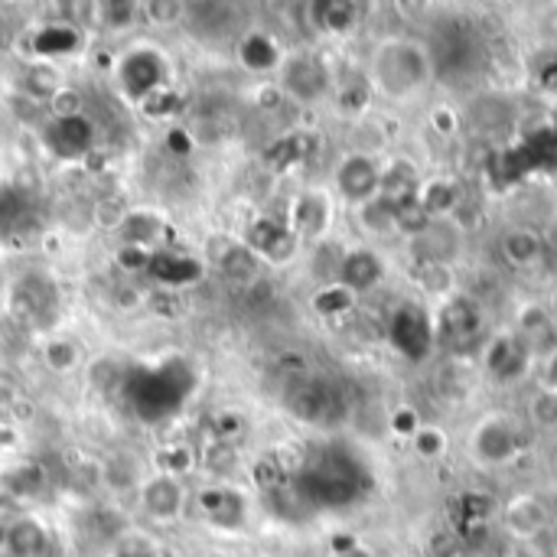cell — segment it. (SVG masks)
Segmentation results:
<instances>
[{"label":"cell","mask_w":557,"mask_h":557,"mask_svg":"<svg viewBox=\"0 0 557 557\" xmlns=\"http://www.w3.org/2000/svg\"><path fill=\"white\" fill-rule=\"evenodd\" d=\"M219 268L225 277L238 281V284H251L258 281V271H261V258L248 248V245H228L222 255H219Z\"/></svg>","instance_id":"cb8c5ba5"},{"label":"cell","mask_w":557,"mask_h":557,"mask_svg":"<svg viewBox=\"0 0 557 557\" xmlns=\"http://www.w3.org/2000/svg\"><path fill=\"white\" fill-rule=\"evenodd\" d=\"M411 441H414L418 457H424V460H437V457H444V450H447V437H444V431L434 428V424H421L418 434H414Z\"/></svg>","instance_id":"e575fe53"},{"label":"cell","mask_w":557,"mask_h":557,"mask_svg":"<svg viewBox=\"0 0 557 557\" xmlns=\"http://www.w3.org/2000/svg\"><path fill=\"white\" fill-rule=\"evenodd\" d=\"M10 483H13L16 493H36V490L42 486V470H39V467H26V470H20Z\"/></svg>","instance_id":"7bdbcfd3"},{"label":"cell","mask_w":557,"mask_h":557,"mask_svg":"<svg viewBox=\"0 0 557 557\" xmlns=\"http://www.w3.org/2000/svg\"><path fill=\"white\" fill-rule=\"evenodd\" d=\"M542 238H545V248H552V251H557V215L545 225V232H542Z\"/></svg>","instance_id":"7dc6e473"},{"label":"cell","mask_w":557,"mask_h":557,"mask_svg":"<svg viewBox=\"0 0 557 557\" xmlns=\"http://www.w3.org/2000/svg\"><path fill=\"white\" fill-rule=\"evenodd\" d=\"M95 140V127L88 124V117L82 114H65V117H52L46 127V144L55 157H82Z\"/></svg>","instance_id":"4fadbf2b"},{"label":"cell","mask_w":557,"mask_h":557,"mask_svg":"<svg viewBox=\"0 0 557 557\" xmlns=\"http://www.w3.org/2000/svg\"><path fill=\"white\" fill-rule=\"evenodd\" d=\"M480 323H483V313L470 297H447V304L441 307V317H437V330L450 339L476 336Z\"/></svg>","instance_id":"ac0fdd59"},{"label":"cell","mask_w":557,"mask_h":557,"mask_svg":"<svg viewBox=\"0 0 557 557\" xmlns=\"http://www.w3.org/2000/svg\"><path fill=\"white\" fill-rule=\"evenodd\" d=\"M336 281L352 294H369L385 281V261L372 248H352L339 258Z\"/></svg>","instance_id":"30bf717a"},{"label":"cell","mask_w":557,"mask_h":557,"mask_svg":"<svg viewBox=\"0 0 557 557\" xmlns=\"http://www.w3.org/2000/svg\"><path fill=\"white\" fill-rule=\"evenodd\" d=\"M98 10H101V23L104 26H114V29L134 23V16H137V3H127V0H108Z\"/></svg>","instance_id":"f35d334b"},{"label":"cell","mask_w":557,"mask_h":557,"mask_svg":"<svg viewBox=\"0 0 557 557\" xmlns=\"http://www.w3.org/2000/svg\"><path fill=\"white\" fill-rule=\"evenodd\" d=\"M418 202L431 212V219H450L463 199H460V186L457 180H447V176H431V180H421V189H418Z\"/></svg>","instance_id":"d6986e66"},{"label":"cell","mask_w":557,"mask_h":557,"mask_svg":"<svg viewBox=\"0 0 557 557\" xmlns=\"http://www.w3.org/2000/svg\"><path fill=\"white\" fill-rule=\"evenodd\" d=\"M238 59H242L248 69L264 72V69H274V65L281 62V52H277V46H274L271 36H264V33H248V36L238 42Z\"/></svg>","instance_id":"484cf974"},{"label":"cell","mask_w":557,"mask_h":557,"mask_svg":"<svg viewBox=\"0 0 557 557\" xmlns=\"http://www.w3.org/2000/svg\"><path fill=\"white\" fill-rule=\"evenodd\" d=\"M46 548V532L33 519H16L7 529V552L13 557H36Z\"/></svg>","instance_id":"d4e9b609"},{"label":"cell","mask_w":557,"mask_h":557,"mask_svg":"<svg viewBox=\"0 0 557 557\" xmlns=\"http://www.w3.org/2000/svg\"><path fill=\"white\" fill-rule=\"evenodd\" d=\"M418 428H421V418H418L411 408H401V411H395V414H392V431H395V434H408V437H414V434H418Z\"/></svg>","instance_id":"b9f144b4"},{"label":"cell","mask_w":557,"mask_h":557,"mask_svg":"<svg viewBox=\"0 0 557 557\" xmlns=\"http://www.w3.org/2000/svg\"><path fill=\"white\" fill-rule=\"evenodd\" d=\"M473 454L480 463L486 467H503V463H512L516 454H519V434L499 421V418H490L483 421L476 431H473Z\"/></svg>","instance_id":"ba28073f"},{"label":"cell","mask_w":557,"mask_h":557,"mask_svg":"<svg viewBox=\"0 0 557 557\" xmlns=\"http://www.w3.org/2000/svg\"><path fill=\"white\" fill-rule=\"evenodd\" d=\"M20 215H23V202L16 199V196H0V228H10V225H16L20 222Z\"/></svg>","instance_id":"ee69618b"},{"label":"cell","mask_w":557,"mask_h":557,"mask_svg":"<svg viewBox=\"0 0 557 557\" xmlns=\"http://www.w3.org/2000/svg\"><path fill=\"white\" fill-rule=\"evenodd\" d=\"M434 75V59L424 42L414 39H388L372 55V82L385 98H411Z\"/></svg>","instance_id":"6da1fadb"},{"label":"cell","mask_w":557,"mask_h":557,"mask_svg":"<svg viewBox=\"0 0 557 557\" xmlns=\"http://www.w3.org/2000/svg\"><path fill=\"white\" fill-rule=\"evenodd\" d=\"M160 228H163V222L153 212H131L117 222L121 242L127 248H144V251L153 248V242L160 238Z\"/></svg>","instance_id":"603a6c76"},{"label":"cell","mask_w":557,"mask_h":557,"mask_svg":"<svg viewBox=\"0 0 557 557\" xmlns=\"http://www.w3.org/2000/svg\"><path fill=\"white\" fill-rule=\"evenodd\" d=\"M23 95L33 98V101H39V104L42 101H52L59 95V72L52 65H46V62L29 65L23 72Z\"/></svg>","instance_id":"4316f807"},{"label":"cell","mask_w":557,"mask_h":557,"mask_svg":"<svg viewBox=\"0 0 557 557\" xmlns=\"http://www.w3.org/2000/svg\"><path fill=\"white\" fill-rule=\"evenodd\" d=\"M418 189H421V176L411 163L405 160H395L388 170H382V189L379 196L392 206H401L408 199H418Z\"/></svg>","instance_id":"7402d4cb"},{"label":"cell","mask_w":557,"mask_h":557,"mask_svg":"<svg viewBox=\"0 0 557 557\" xmlns=\"http://www.w3.org/2000/svg\"><path fill=\"white\" fill-rule=\"evenodd\" d=\"M150 255L153 251H144V248H121L117 251V264L124 268V271H144V268H150Z\"/></svg>","instance_id":"60d3db41"},{"label":"cell","mask_w":557,"mask_h":557,"mask_svg":"<svg viewBox=\"0 0 557 557\" xmlns=\"http://www.w3.org/2000/svg\"><path fill=\"white\" fill-rule=\"evenodd\" d=\"M202 463H206V470L212 476L225 480V476L238 473V450H235L232 441H212L206 447V454H202Z\"/></svg>","instance_id":"1f68e13d"},{"label":"cell","mask_w":557,"mask_h":557,"mask_svg":"<svg viewBox=\"0 0 557 557\" xmlns=\"http://www.w3.org/2000/svg\"><path fill=\"white\" fill-rule=\"evenodd\" d=\"M333 557H372V555H369L366 548H359V545H356L352 552H343V555H333Z\"/></svg>","instance_id":"681fc988"},{"label":"cell","mask_w":557,"mask_h":557,"mask_svg":"<svg viewBox=\"0 0 557 557\" xmlns=\"http://www.w3.org/2000/svg\"><path fill=\"white\" fill-rule=\"evenodd\" d=\"M359 222L372 235H392L395 232V206L385 202L382 196H375V199L359 206Z\"/></svg>","instance_id":"83f0119b"},{"label":"cell","mask_w":557,"mask_h":557,"mask_svg":"<svg viewBox=\"0 0 557 557\" xmlns=\"http://www.w3.org/2000/svg\"><path fill=\"white\" fill-rule=\"evenodd\" d=\"M552 522L548 506L539 496H516L506 509H503V525L516 542H535L545 535Z\"/></svg>","instance_id":"8fae6325"},{"label":"cell","mask_w":557,"mask_h":557,"mask_svg":"<svg viewBox=\"0 0 557 557\" xmlns=\"http://www.w3.org/2000/svg\"><path fill=\"white\" fill-rule=\"evenodd\" d=\"M140 499H144V509H147L150 519L170 522V519H176L180 509H183V486L176 483V476L163 473V476H153V480L144 486Z\"/></svg>","instance_id":"e0dca14e"},{"label":"cell","mask_w":557,"mask_h":557,"mask_svg":"<svg viewBox=\"0 0 557 557\" xmlns=\"http://www.w3.org/2000/svg\"><path fill=\"white\" fill-rule=\"evenodd\" d=\"M284 405L304 424H333L343 414V395L326 379H294L284 392Z\"/></svg>","instance_id":"7a4b0ae2"},{"label":"cell","mask_w":557,"mask_h":557,"mask_svg":"<svg viewBox=\"0 0 557 557\" xmlns=\"http://www.w3.org/2000/svg\"><path fill=\"white\" fill-rule=\"evenodd\" d=\"M545 307H548V313H552V317L557 320V284H555V290H552V297H548V304H545Z\"/></svg>","instance_id":"c3c4849f"},{"label":"cell","mask_w":557,"mask_h":557,"mask_svg":"<svg viewBox=\"0 0 557 557\" xmlns=\"http://www.w3.org/2000/svg\"><path fill=\"white\" fill-rule=\"evenodd\" d=\"M499 251L503 258L512 264V268H535L542 258H545V238L539 228H529V225H516L503 235L499 242Z\"/></svg>","instance_id":"2e32d148"},{"label":"cell","mask_w":557,"mask_h":557,"mask_svg":"<svg viewBox=\"0 0 557 557\" xmlns=\"http://www.w3.org/2000/svg\"><path fill=\"white\" fill-rule=\"evenodd\" d=\"M183 13H186V7H183V3H173V0L147 3V16H150L153 23H173V20H180Z\"/></svg>","instance_id":"ab89813d"},{"label":"cell","mask_w":557,"mask_h":557,"mask_svg":"<svg viewBox=\"0 0 557 557\" xmlns=\"http://www.w3.org/2000/svg\"><path fill=\"white\" fill-rule=\"evenodd\" d=\"M418 264H454L460 258V228L450 219H434L428 232L408 242Z\"/></svg>","instance_id":"8992f818"},{"label":"cell","mask_w":557,"mask_h":557,"mask_svg":"<svg viewBox=\"0 0 557 557\" xmlns=\"http://www.w3.org/2000/svg\"><path fill=\"white\" fill-rule=\"evenodd\" d=\"M258 258L271 261V264H284L297 255V235L274 222V219H255L248 225V242H245Z\"/></svg>","instance_id":"9c48e42d"},{"label":"cell","mask_w":557,"mask_h":557,"mask_svg":"<svg viewBox=\"0 0 557 557\" xmlns=\"http://www.w3.org/2000/svg\"><path fill=\"white\" fill-rule=\"evenodd\" d=\"M150 271L157 281L170 284V287H183V284H196L202 277V264L196 258L186 255H173V251H153L150 255Z\"/></svg>","instance_id":"ffe728a7"},{"label":"cell","mask_w":557,"mask_h":557,"mask_svg":"<svg viewBox=\"0 0 557 557\" xmlns=\"http://www.w3.org/2000/svg\"><path fill=\"white\" fill-rule=\"evenodd\" d=\"M330 215H333L330 196L320 193V189H310V193H304V196L294 199V206H290V225L287 228L297 238H320L330 228Z\"/></svg>","instance_id":"5bb4252c"},{"label":"cell","mask_w":557,"mask_h":557,"mask_svg":"<svg viewBox=\"0 0 557 557\" xmlns=\"http://www.w3.org/2000/svg\"><path fill=\"white\" fill-rule=\"evenodd\" d=\"M144 108H147L150 114H166V111L176 108V98H173L170 91H153L150 98H144Z\"/></svg>","instance_id":"f6af8a7d"},{"label":"cell","mask_w":557,"mask_h":557,"mask_svg":"<svg viewBox=\"0 0 557 557\" xmlns=\"http://www.w3.org/2000/svg\"><path fill=\"white\" fill-rule=\"evenodd\" d=\"M55 304H59V290L42 274H29L13 287V313L23 323H33V326L49 323L55 317Z\"/></svg>","instance_id":"5b68a950"},{"label":"cell","mask_w":557,"mask_h":557,"mask_svg":"<svg viewBox=\"0 0 557 557\" xmlns=\"http://www.w3.org/2000/svg\"><path fill=\"white\" fill-rule=\"evenodd\" d=\"M431 212L418 202V199H408V202H401V206H395V232H401L408 242L411 238H418L421 232H428L431 228Z\"/></svg>","instance_id":"4dcf8cb0"},{"label":"cell","mask_w":557,"mask_h":557,"mask_svg":"<svg viewBox=\"0 0 557 557\" xmlns=\"http://www.w3.org/2000/svg\"><path fill=\"white\" fill-rule=\"evenodd\" d=\"M317 10L323 13L320 23L326 29H333V33H346L356 23V7L352 3H320Z\"/></svg>","instance_id":"d590c367"},{"label":"cell","mask_w":557,"mask_h":557,"mask_svg":"<svg viewBox=\"0 0 557 557\" xmlns=\"http://www.w3.org/2000/svg\"><path fill=\"white\" fill-rule=\"evenodd\" d=\"M330 88V69L317 55H294L284 62V91L297 101H317Z\"/></svg>","instance_id":"52a82bcc"},{"label":"cell","mask_w":557,"mask_h":557,"mask_svg":"<svg viewBox=\"0 0 557 557\" xmlns=\"http://www.w3.org/2000/svg\"><path fill=\"white\" fill-rule=\"evenodd\" d=\"M117 557H157V555H153V548H150V545H144V542H127V545L117 552Z\"/></svg>","instance_id":"bcb514c9"},{"label":"cell","mask_w":557,"mask_h":557,"mask_svg":"<svg viewBox=\"0 0 557 557\" xmlns=\"http://www.w3.org/2000/svg\"><path fill=\"white\" fill-rule=\"evenodd\" d=\"M352 304H356V294L346 290L339 281H333V284H326V287H320L313 294V310L320 317H343V313L352 310Z\"/></svg>","instance_id":"f1b7e54d"},{"label":"cell","mask_w":557,"mask_h":557,"mask_svg":"<svg viewBox=\"0 0 557 557\" xmlns=\"http://www.w3.org/2000/svg\"><path fill=\"white\" fill-rule=\"evenodd\" d=\"M46 366L52 372H72L78 366V349L72 343H65V339H52L46 346Z\"/></svg>","instance_id":"74e56055"},{"label":"cell","mask_w":557,"mask_h":557,"mask_svg":"<svg viewBox=\"0 0 557 557\" xmlns=\"http://www.w3.org/2000/svg\"><path fill=\"white\" fill-rule=\"evenodd\" d=\"M88 382L98 388V392H114L121 382H124V369L114 362V359H98L88 372Z\"/></svg>","instance_id":"8d00e7d4"},{"label":"cell","mask_w":557,"mask_h":557,"mask_svg":"<svg viewBox=\"0 0 557 557\" xmlns=\"http://www.w3.org/2000/svg\"><path fill=\"white\" fill-rule=\"evenodd\" d=\"M529 414L539 428H557V388H542L529 401Z\"/></svg>","instance_id":"836d02e7"},{"label":"cell","mask_w":557,"mask_h":557,"mask_svg":"<svg viewBox=\"0 0 557 557\" xmlns=\"http://www.w3.org/2000/svg\"><path fill=\"white\" fill-rule=\"evenodd\" d=\"M78 42H82L78 29L55 23V26H46V29L36 36V52H42V55H65V52L78 49Z\"/></svg>","instance_id":"f546056e"},{"label":"cell","mask_w":557,"mask_h":557,"mask_svg":"<svg viewBox=\"0 0 557 557\" xmlns=\"http://www.w3.org/2000/svg\"><path fill=\"white\" fill-rule=\"evenodd\" d=\"M529 356H532V349H529V346H525V339L516 333V336H503V339H496V343L490 346V352H486V366H490V372H493L496 379L512 382V379L525 375V369H529Z\"/></svg>","instance_id":"9a60e30c"},{"label":"cell","mask_w":557,"mask_h":557,"mask_svg":"<svg viewBox=\"0 0 557 557\" xmlns=\"http://www.w3.org/2000/svg\"><path fill=\"white\" fill-rule=\"evenodd\" d=\"M418 287L428 297H454V271L447 264H418Z\"/></svg>","instance_id":"d6a6232c"},{"label":"cell","mask_w":557,"mask_h":557,"mask_svg":"<svg viewBox=\"0 0 557 557\" xmlns=\"http://www.w3.org/2000/svg\"><path fill=\"white\" fill-rule=\"evenodd\" d=\"M388 336L401 356H408L411 362H421L434 346V320L424 307L405 304L395 310V317L388 323Z\"/></svg>","instance_id":"3957f363"},{"label":"cell","mask_w":557,"mask_h":557,"mask_svg":"<svg viewBox=\"0 0 557 557\" xmlns=\"http://www.w3.org/2000/svg\"><path fill=\"white\" fill-rule=\"evenodd\" d=\"M199 506H202L206 519L222 529H238L245 522V503L232 490H206L199 496Z\"/></svg>","instance_id":"44dd1931"},{"label":"cell","mask_w":557,"mask_h":557,"mask_svg":"<svg viewBox=\"0 0 557 557\" xmlns=\"http://www.w3.org/2000/svg\"><path fill=\"white\" fill-rule=\"evenodd\" d=\"M163 82V59L150 49H137L131 55H124L121 62V88L131 98H150L153 91H160Z\"/></svg>","instance_id":"7c38bea8"},{"label":"cell","mask_w":557,"mask_h":557,"mask_svg":"<svg viewBox=\"0 0 557 557\" xmlns=\"http://www.w3.org/2000/svg\"><path fill=\"white\" fill-rule=\"evenodd\" d=\"M336 189L343 193L346 202L362 206V202L379 196V189H382V166L369 153L356 150V153L339 160V166H336Z\"/></svg>","instance_id":"277c9868"}]
</instances>
